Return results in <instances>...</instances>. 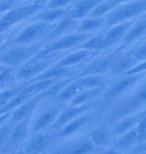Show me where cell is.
Returning <instances> with one entry per match:
<instances>
[{"mask_svg": "<svg viewBox=\"0 0 146 154\" xmlns=\"http://www.w3.org/2000/svg\"><path fill=\"white\" fill-rule=\"evenodd\" d=\"M144 108H146V79L132 94L118 103L110 111L108 118L114 123L125 116L139 112Z\"/></svg>", "mask_w": 146, "mask_h": 154, "instance_id": "1", "label": "cell"}, {"mask_svg": "<svg viewBox=\"0 0 146 154\" xmlns=\"http://www.w3.org/2000/svg\"><path fill=\"white\" fill-rule=\"evenodd\" d=\"M59 53H45L42 49L27 63L23 65L16 74L18 80L29 81L35 79L57 62Z\"/></svg>", "mask_w": 146, "mask_h": 154, "instance_id": "2", "label": "cell"}, {"mask_svg": "<svg viewBox=\"0 0 146 154\" xmlns=\"http://www.w3.org/2000/svg\"><path fill=\"white\" fill-rule=\"evenodd\" d=\"M42 48L41 42L30 45H11L0 53V65L13 69L23 66Z\"/></svg>", "mask_w": 146, "mask_h": 154, "instance_id": "3", "label": "cell"}, {"mask_svg": "<svg viewBox=\"0 0 146 154\" xmlns=\"http://www.w3.org/2000/svg\"><path fill=\"white\" fill-rule=\"evenodd\" d=\"M47 3L24 4L4 13L0 17V35L6 34L13 26L27 19L30 20L35 14L45 8Z\"/></svg>", "mask_w": 146, "mask_h": 154, "instance_id": "4", "label": "cell"}, {"mask_svg": "<svg viewBox=\"0 0 146 154\" xmlns=\"http://www.w3.org/2000/svg\"><path fill=\"white\" fill-rule=\"evenodd\" d=\"M146 14V0H134L114 8L106 17V29L114 25L130 22Z\"/></svg>", "mask_w": 146, "mask_h": 154, "instance_id": "5", "label": "cell"}, {"mask_svg": "<svg viewBox=\"0 0 146 154\" xmlns=\"http://www.w3.org/2000/svg\"><path fill=\"white\" fill-rule=\"evenodd\" d=\"M55 23L30 22L11 41V45H30L47 39Z\"/></svg>", "mask_w": 146, "mask_h": 154, "instance_id": "6", "label": "cell"}, {"mask_svg": "<svg viewBox=\"0 0 146 154\" xmlns=\"http://www.w3.org/2000/svg\"><path fill=\"white\" fill-rule=\"evenodd\" d=\"M92 35L93 34L74 32L50 42L43 47L42 51L45 53H61L65 50L78 48Z\"/></svg>", "mask_w": 146, "mask_h": 154, "instance_id": "7", "label": "cell"}, {"mask_svg": "<svg viewBox=\"0 0 146 154\" xmlns=\"http://www.w3.org/2000/svg\"><path fill=\"white\" fill-rule=\"evenodd\" d=\"M96 148L89 137L84 135L61 143L53 148L50 154H92Z\"/></svg>", "mask_w": 146, "mask_h": 154, "instance_id": "8", "label": "cell"}, {"mask_svg": "<svg viewBox=\"0 0 146 154\" xmlns=\"http://www.w3.org/2000/svg\"><path fill=\"white\" fill-rule=\"evenodd\" d=\"M123 48L114 50V52L110 53L107 55L97 58L92 60L90 64L86 66L84 71L80 73L79 77L83 76H90V75H102L107 72H110L116 61L120 58V56L123 54Z\"/></svg>", "mask_w": 146, "mask_h": 154, "instance_id": "9", "label": "cell"}, {"mask_svg": "<svg viewBox=\"0 0 146 154\" xmlns=\"http://www.w3.org/2000/svg\"><path fill=\"white\" fill-rule=\"evenodd\" d=\"M30 122L31 117L26 118L13 126L3 153L10 154L16 152L19 147L26 143L31 134Z\"/></svg>", "mask_w": 146, "mask_h": 154, "instance_id": "10", "label": "cell"}, {"mask_svg": "<svg viewBox=\"0 0 146 154\" xmlns=\"http://www.w3.org/2000/svg\"><path fill=\"white\" fill-rule=\"evenodd\" d=\"M144 74L145 72L132 75H123V78L115 82L108 91L106 90L104 92L105 97L108 100L120 97L131 89L136 86L144 77Z\"/></svg>", "mask_w": 146, "mask_h": 154, "instance_id": "11", "label": "cell"}, {"mask_svg": "<svg viewBox=\"0 0 146 154\" xmlns=\"http://www.w3.org/2000/svg\"><path fill=\"white\" fill-rule=\"evenodd\" d=\"M61 110L62 109L57 104L49 107L41 112L37 117L35 118V120L30 122L31 134L43 132L47 128H51L56 122Z\"/></svg>", "mask_w": 146, "mask_h": 154, "instance_id": "12", "label": "cell"}, {"mask_svg": "<svg viewBox=\"0 0 146 154\" xmlns=\"http://www.w3.org/2000/svg\"><path fill=\"white\" fill-rule=\"evenodd\" d=\"M53 141V134L47 131L32 134L23 147V154H43Z\"/></svg>", "mask_w": 146, "mask_h": 154, "instance_id": "13", "label": "cell"}, {"mask_svg": "<svg viewBox=\"0 0 146 154\" xmlns=\"http://www.w3.org/2000/svg\"><path fill=\"white\" fill-rule=\"evenodd\" d=\"M42 98L43 97H41V95L39 94V95H36L35 97L29 99L28 101L25 102L24 103L18 106L17 108H16L12 111V113L10 114L8 122L11 125L14 126L26 118L31 117L33 113L36 109L40 101Z\"/></svg>", "mask_w": 146, "mask_h": 154, "instance_id": "14", "label": "cell"}, {"mask_svg": "<svg viewBox=\"0 0 146 154\" xmlns=\"http://www.w3.org/2000/svg\"><path fill=\"white\" fill-rule=\"evenodd\" d=\"M89 109H90V104L79 105V106L71 105L67 107L65 109L60 111L56 122L50 129L57 132L58 130L60 129L61 128H63L65 125L73 121L74 119L79 117L80 116L85 114V112H87Z\"/></svg>", "mask_w": 146, "mask_h": 154, "instance_id": "15", "label": "cell"}, {"mask_svg": "<svg viewBox=\"0 0 146 154\" xmlns=\"http://www.w3.org/2000/svg\"><path fill=\"white\" fill-rule=\"evenodd\" d=\"M103 1L104 0H78L74 5L70 8L65 17L80 21L87 17L95 8Z\"/></svg>", "mask_w": 146, "mask_h": 154, "instance_id": "16", "label": "cell"}, {"mask_svg": "<svg viewBox=\"0 0 146 154\" xmlns=\"http://www.w3.org/2000/svg\"><path fill=\"white\" fill-rule=\"evenodd\" d=\"M78 23H79V21L65 17L64 18L60 19L55 23L53 29L51 30L47 38V40L52 42L58 38L77 32Z\"/></svg>", "mask_w": 146, "mask_h": 154, "instance_id": "17", "label": "cell"}, {"mask_svg": "<svg viewBox=\"0 0 146 154\" xmlns=\"http://www.w3.org/2000/svg\"><path fill=\"white\" fill-rule=\"evenodd\" d=\"M143 112H138L132 115H130L121 118L118 120L117 122H114L113 127L111 128L112 134L117 137L123 135L124 134L129 132L130 130L133 129L138 126V124L140 122L141 118L143 116Z\"/></svg>", "mask_w": 146, "mask_h": 154, "instance_id": "18", "label": "cell"}, {"mask_svg": "<svg viewBox=\"0 0 146 154\" xmlns=\"http://www.w3.org/2000/svg\"><path fill=\"white\" fill-rule=\"evenodd\" d=\"M132 24L133 22L130 21V22L114 25L112 27L106 29V31L102 33L108 47L109 48L110 46L119 42L120 41H122V39L126 35V34L127 33Z\"/></svg>", "mask_w": 146, "mask_h": 154, "instance_id": "19", "label": "cell"}, {"mask_svg": "<svg viewBox=\"0 0 146 154\" xmlns=\"http://www.w3.org/2000/svg\"><path fill=\"white\" fill-rule=\"evenodd\" d=\"M138 143V135L137 132V128L130 130L129 132L124 134L123 135L118 137L117 140L113 145L112 151L116 152L132 151L135 146Z\"/></svg>", "mask_w": 146, "mask_h": 154, "instance_id": "20", "label": "cell"}, {"mask_svg": "<svg viewBox=\"0 0 146 154\" xmlns=\"http://www.w3.org/2000/svg\"><path fill=\"white\" fill-rule=\"evenodd\" d=\"M70 9H43L29 20L30 22H43L47 23H56L67 15Z\"/></svg>", "mask_w": 146, "mask_h": 154, "instance_id": "21", "label": "cell"}, {"mask_svg": "<svg viewBox=\"0 0 146 154\" xmlns=\"http://www.w3.org/2000/svg\"><path fill=\"white\" fill-rule=\"evenodd\" d=\"M146 35V17H142L132 25L130 29L122 39V46H128L138 42L140 38Z\"/></svg>", "mask_w": 146, "mask_h": 154, "instance_id": "22", "label": "cell"}, {"mask_svg": "<svg viewBox=\"0 0 146 154\" xmlns=\"http://www.w3.org/2000/svg\"><path fill=\"white\" fill-rule=\"evenodd\" d=\"M90 117L85 114L80 116L79 117L74 119L73 121L70 122L69 123L65 125L60 129L58 130L57 133V137L65 139V138H69L76 133H78L79 130H81L86 124L89 122Z\"/></svg>", "mask_w": 146, "mask_h": 154, "instance_id": "23", "label": "cell"}, {"mask_svg": "<svg viewBox=\"0 0 146 154\" xmlns=\"http://www.w3.org/2000/svg\"><path fill=\"white\" fill-rule=\"evenodd\" d=\"M106 29L105 17H87L79 21L77 32L84 34H93L94 32Z\"/></svg>", "mask_w": 146, "mask_h": 154, "instance_id": "24", "label": "cell"}, {"mask_svg": "<svg viewBox=\"0 0 146 154\" xmlns=\"http://www.w3.org/2000/svg\"><path fill=\"white\" fill-rule=\"evenodd\" d=\"M87 136L96 147H106L111 143L113 134L111 129L107 127H101L92 129Z\"/></svg>", "mask_w": 146, "mask_h": 154, "instance_id": "25", "label": "cell"}, {"mask_svg": "<svg viewBox=\"0 0 146 154\" xmlns=\"http://www.w3.org/2000/svg\"><path fill=\"white\" fill-rule=\"evenodd\" d=\"M56 63L52 66H50L48 69H47L45 72H43L42 73L37 76L35 79H32L29 82L40 80H58L60 79L67 78V76L71 72V68L59 66ZM29 82H28V83H29Z\"/></svg>", "mask_w": 146, "mask_h": 154, "instance_id": "26", "label": "cell"}, {"mask_svg": "<svg viewBox=\"0 0 146 154\" xmlns=\"http://www.w3.org/2000/svg\"><path fill=\"white\" fill-rule=\"evenodd\" d=\"M84 90V89L78 83L77 79H75L70 84H68L63 89V91L60 93H59L53 98L58 104L70 103L74 97H76Z\"/></svg>", "mask_w": 146, "mask_h": 154, "instance_id": "27", "label": "cell"}, {"mask_svg": "<svg viewBox=\"0 0 146 154\" xmlns=\"http://www.w3.org/2000/svg\"><path fill=\"white\" fill-rule=\"evenodd\" d=\"M94 53L84 49H77L75 52L71 53L67 55L64 56L62 59L57 61V65L64 67H71L80 64L90 56H91Z\"/></svg>", "mask_w": 146, "mask_h": 154, "instance_id": "28", "label": "cell"}, {"mask_svg": "<svg viewBox=\"0 0 146 154\" xmlns=\"http://www.w3.org/2000/svg\"><path fill=\"white\" fill-rule=\"evenodd\" d=\"M106 91V88H96V89H87L84 90L70 102V104L73 106L90 104L92 101L96 100L101 95Z\"/></svg>", "mask_w": 146, "mask_h": 154, "instance_id": "29", "label": "cell"}, {"mask_svg": "<svg viewBox=\"0 0 146 154\" xmlns=\"http://www.w3.org/2000/svg\"><path fill=\"white\" fill-rule=\"evenodd\" d=\"M108 47L105 42L103 33H101L97 35H92L87 39L84 43L77 48V49H84L90 52H98L101 50L107 49Z\"/></svg>", "mask_w": 146, "mask_h": 154, "instance_id": "30", "label": "cell"}, {"mask_svg": "<svg viewBox=\"0 0 146 154\" xmlns=\"http://www.w3.org/2000/svg\"><path fill=\"white\" fill-rule=\"evenodd\" d=\"M137 63L134 61V60L132 58L130 53L128 52L126 54H122L116 61L115 65L112 70L110 71L113 74L121 73L122 75L126 72L128 70L132 68L134 66H136Z\"/></svg>", "mask_w": 146, "mask_h": 154, "instance_id": "31", "label": "cell"}, {"mask_svg": "<svg viewBox=\"0 0 146 154\" xmlns=\"http://www.w3.org/2000/svg\"><path fill=\"white\" fill-rule=\"evenodd\" d=\"M82 87L87 89H96V88H106V82L102 75H90L83 76L77 79Z\"/></svg>", "mask_w": 146, "mask_h": 154, "instance_id": "32", "label": "cell"}, {"mask_svg": "<svg viewBox=\"0 0 146 154\" xmlns=\"http://www.w3.org/2000/svg\"><path fill=\"white\" fill-rule=\"evenodd\" d=\"M74 79V78H64V79H58L56 80L54 83H53L50 86L45 90L43 92L41 93V97L43 98L44 97H55L59 93H60L63 89L68 84H70L71 81Z\"/></svg>", "mask_w": 146, "mask_h": 154, "instance_id": "33", "label": "cell"}, {"mask_svg": "<svg viewBox=\"0 0 146 154\" xmlns=\"http://www.w3.org/2000/svg\"><path fill=\"white\" fill-rule=\"evenodd\" d=\"M23 85H20V86L11 87L6 90H3L0 91V105L2 106V108L7 104L9 102H11L17 94H18L21 90L23 89Z\"/></svg>", "mask_w": 146, "mask_h": 154, "instance_id": "34", "label": "cell"}, {"mask_svg": "<svg viewBox=\"0 0 146 154\" xmlns=\"http://www.w3.org/2000/svg\"><path fill=\"white\" fill-rule=\"evenodd\" d=\"M12 125L9 123H3L0 125V154L3 153L5 147L6 146L7 141L9 140V137L11 134V132L12 129Z\"/></svg>", "mask_w": 146, "mask_h": 154, "instance_id": "35", "label": "cell"}, {"mask_svg": "<svg viewBox=\"0 0 146 154\" xmlns=\"http://www.w3.org/2000/svg\"><path fill=\"white\" fill-rule=\"evenodd\" d=\"M129 53L137 64L146 60V42L138 45Z\"/></svg>", "mask_w": 146, "mask_h": 154, "instance_id": "36", "label": "cell"}, {"mask_svg": "<svg viewBox=\"0 0 146 154\" xmlns=\"http://www.w3.org/2000/svg\"><path fill=\"white\" fill-rule=\"evenodd\" d=\"M76 0H48L44 9H65Z\"/></svg>", "mask_w": 146, "mask_h": 154, "instance_id": "37", "label": "cell"}, {"mask_svg": "<svg viewBox=\"0 0 146 154\" xmlns=\"http://www.w3.org/2000/svg\"><path fill=\"white\" fill-rule=\"evenodd\" d=\"M12 73L13 68L11 67H6L0 72V91H3V88L11 79Z\"/></svg>", "mask_w": 146, "mask_h": 154, "instance_id": "38", "label": "cell"}, {"mask_svg": "<svg viewBox=\"0 0 146 154\" xmlns=\"http://www.w3.org/2000/svg\"><path fill=\"white\" fill-rule=\"evenodd\" d=\"M144 72H146V60L138 63L136 66H134L133 67L128 70L127 72H125L123 75H132V74L144 73Z\"/></svg>", "mask_w": 146, "mask_h": 154, "instance_id": "39", "label": "cell"}, {"mask_svg": "<svg viewBox=\"0 0 146 154\" xmlns=\"http://www.w3.org/2000/svg\"><path fill=\"white\" fill-rule=\"evenodd\" d=\"M144 152H146V140L137 144L135 147L130 152V154L144 153Z\"/></svg>", "mask_w": 146, "mask_h": 154, "instance_id": "40", "label": "cell"}, {"mask_svg": "<svg viewBox=\"0 0 146 154\" xmlns=\"http://www.w3.org/2000/svg\"><path fill=\"white\" fill-rule=\"evenodd\" d=\"M10 117V113L8 114H4V115H0V125H2L3 123H5L6 122V120H8Z\"/></svg>", "mask_w": 146, "mask_h": 154, "instance_id": "41", "label": "cell"}, {"mask_svg": "<svg viewBox=\"0 0 146 154\" xmlns=\"http://www.w3.org/2000/svg\"><path fill=\"white\" fill-rule=\"evenodd\" d=\"M113 3L114 4V5L116 7L122 4H125V3H128V2H132V1H134V0H112Z\"/></svg>", "mask_w": 146, "mask_h": 154, "instance_id": "42", "label": "cell"}, {"mask_svg": "<svg viewBox=\"0 0 146 154\" xmlns=\"http://www.w3.org/2000/svg\"><path fill=\"white\" fill-rule=\"evenodd\" d=\"M18 1L27 2V4H36V3H47L48 0H18Z\"/></svg>", "mask_w": 146, "mask_h": 154, "instance_id": "43", "label": "cell"}, {"mask_svg": "<svg viewBox=\"0 0 146 154\" xmlns=\"http://www.w3.org/2000/svg\"><path fill=\"white\" fill-rule=\"evenodd\" d=\"M7 35L6 34H1L0 35V46L3 44V42H4V41L5 40V38H6Z\"/></svg>", "mask_w": 146, "mask_h": 154, "instance_id": "44", "label": "cell"}, {"mask_svg": "<svg viewBox=\"0 0 146 154\" xmlns=\"http://www.w3.org/2000/svg\"><path fill=\"white\" fill-rule=\"evenodd\" d=\"M143 17H146V14H145V15H144Z\"/></svg>", "mask_w": 146, "mask_h": 154, "instance_id": "45", "label": "cell"}, {"mask_svg": "<svg viewBox=\"0 0 146 154\" xmlns=\"http://www.w3.org/2000/svg\"><path fill=\"white\" fill-rule=\"evenodd\" d=\"M2 109V106H1V105H0V109Z\"/></svg>", "mask_w": 146, "mask_h": 154, "instance_id": "46", "label": "cell"}, {"mask_svg": "<svg viewBox=\"0 0 146 154\" xmlns=\"http://www.w3.org/2000/svg\"><path fill=\"white\" fill-rule=\"evenodd\" d=\"M76 1H78V0H76Z\"/></svg>", "mask_w": 146, "mask_h": 154, "instance_id": "47", "label": "cell"}, {"mask_svg": "<svg viewBox=\"0 0 146 154\" xmlns=\"http://www.w3.org/2000/svg\"></svg>", "mask_w": 146, "mask_h": 154, "instance_id": "48", "label": "cell"}]
</instances>
